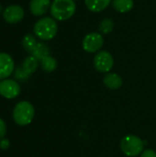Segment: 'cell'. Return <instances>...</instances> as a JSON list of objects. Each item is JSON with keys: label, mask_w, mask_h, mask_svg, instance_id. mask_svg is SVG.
<instances>
[{"label": "cell", "mask_w": 156, "mask_h": 157, "mask_svg": "<svg viewBox=\"0 0 156 157\" xmlns=\"http://www.w3.org/2000/svg\"><path fill=\"white\" fill-rule=\"evenodd\" d=\"M76 5L74 0H53L51 5V14L52 17L59 21L67 20L74 16Z\"/></svg>", "instance_id": "cell-1"}, {"label": "cell", "mask_w": 156, "mask_h": 157, "mask_svg": "<svg viewBox=\"0 0 156 157\" xmlns=\"http://www.w3.org/2000/svg\"><path fill=\"white\" fill-rule=\"evenodd\" d=\"M33 30L39 39L42 40H50L56 36L58 25L54 18L44 17L35 23Z\"/></svg>", "instance_id": "cell-2"}, {"label": "cell", "mask_w": 156, "mask_h": 157, "mask_svg": "<svg viewBox=\"0 0 156 157\" xmlns=\"http://www.w3.org/2000/svg\"><path fill=\"white\" fill-rule=\"evenodd\" d=\"M35 115V109L31 103L28 101L18 102L13 109V120L14 121L20 126L29 125Z\"/></svg>", "instance_id": "cell-3"}, {"label": "cell", "mask_w": 156, "mask_h": 157, "mask_svg": "<svg viewBox=\"0 0 156 157\" xmlns=\"http://www.w3.org/2000/svg\"><path fill=\"white\" fill-rule=\"evenodd\" d=\"M120 148L124 155L129 157H134L143 152V141L138 136L129 134L122 138L120 142Z\"/></svg>", "instance_id": "cell-4"}, {"label": "cell", "mask_w": 156, "mask_h": 157, "mask_svg": "<svg viewBox=\"0 0 156 157\" xmlns=\"http://www.w3.org/2000/svg\"><path fill=\"white\" fill-rule=\"evenodd\" d=\"M104 44V38L101 33L98 32H91L85 36L82 45L83 49L86 52H97L99 51Z\"/></svg>", "instance_id": "cell-5"}, {"label": "cell", "mask_w": 156, "mask_h": 157, "mask_svg": "<svg viewBox=\"0 0 156 157\" xmlns=\"http://www.w3.org/2000/svg\"><path fill=\"white\" fill-rule=\"evenodd\" d=\"M114 64V60L111 55L107 51L98 52L94 58V66L100 73L109 72Z\"/></svg>", "instance_id": "cell-6"}, {"label": "cell", "mask_w": 156, "mask_h": 157, "mask_svg": "<svg viewBox=\"0 0 156 157\" xmlns=\"http://www.w3.org/2000/svg\"><path fill=\"white\" fill-rule=\"evenodd\" d=\"M20 93V86L17 82L12 79L0 81V95L7 99L17 98Z\"/></svg>", "instance_id": "cell-7"}, {"label": "cell", "mask_w": 156, "mask_h": 157, "mask_svg": "<svg viewBox=\"0 0 156 157\" xmlns=\"http://www.w3.org/2000/svg\"><path fill=\"white\" fill-rule=\"evenodd\" d=\"M3 17L7 23H18L24 17V9L18 5H10L4 10Z\"/></svg>", "instance_id": "cell-8"}, {"label": "cell", "mask_w": 156, "mask_h": 157, "mask_svg": "<svg viewBox=\"0 0 156 157\" xmlns=\"http://www.w3.org/2000/svg\"><path fill=\"white\" fill-rule=\"evenodd\" d=\"M14 60L5 52H0V80L6 79L14 71Z\"/></svg>", "instance_id": "cell-9"}, {"label": "cell", "mask_w": 156, "mask_h": 157, "mask_svg": "<svg viewBox=\"0 0 156 157\" xmlns=\"http://www.w3.org/2000/svg\"><path fill=\"white\" fill-rule=\"evenodd\" d=\"M49 7H51L50 0H31L29 3L30 12L37 17H40L44 15Z\"/></svg>", "instance_id": "cell-10"}, {"label": "cell", "mask_w": 156, "mask_h": 157, "mask_svg": "<svg viewBox=\"0 0 156 157\" xmlns=\"http://www.w3.org/2000/svg\"><path fill=\"white\" fill-rule=\"evenodd\" d=\"M104 85L112 90H117L122 86V78L116 73H108L103 78Z\"/></svg>", "instance_id": "cell-11"}, {"label": "cell", "mask_w": 156, "mask_h": 157, "mask_svg": "<svg viewBox=\"0 0 156 157\" xmlns=\"http://www.w3.org/2000/svg\"><path fill=\"white\" fill-rule=\"evenodd\" d=\"M111 0H85L86 7L95 13L103 11L109 6Z\"/></svg>", "instance_id": "cell-12"}, {"label": "cell", "mask_w": 156, "mask_h": 157, "mask_svg": "<svg viewBox=\"0 0 156 157\" xmlns=\"http://www.w3.org/2000/svg\"><path fill=\"white\" fill-rule=\"evenodd\" d=\"M133 0H112V6L120 13H127L133 8Z\"/></svg>", "instance_id": "cell-13"}, {"label": "cell", "mask_w": 156, "mask_h": 157, "mask_svg": "<svg viewBox=\"0 0 156 157\" xmlns=\"http://www.w3.org/2000/svg\"><path fill=\"white\" fill-rule=\"evenodd\" d=\"M32 56H34L37 60H41L42 58L48 56L50 54V49L49 47L42 42H38L33 51L30 52Z\"/></svg>", "instance_id": "cell-14"}, {"label": "cell", "mask_w": 156, "mask_h": 157, "mask_svg": "<svg viewBox=\"0 0 156 157\" xmlns=\"http://www.w3.org/2000/svg\"><path fill=\"white\" fill-rule=\"evenodd\" d=\"M38 61L34 56L30 55V56H28L24 59L23 63H22V68L29 74V75H31L33 74L37 68H38Z\"/></svg>", "instance_id": "cell-15"}, {"label": "cell", "mask_w": 156, "mask_h": 157, "mask_svg": "<svg viewBox=\"0 0 156 157\" xmlns=\"http://www.w3.org/2000/svg\"><path fill=\"white\" fill-rule=\"evenodd\" d=\"M40 65L45 72L51 73L57 68V61L53 57L48 55L40 60Z\"/></svg>", "instance_id": "cell-16"}, {"label": "cell", "mask_w": 156, "mask_h": 157, "mask_svg": "<svg viewBox=\"0 0 156 157\" xmlns=\"http://www.w3.org/2000/svg\"><path fill=\"white\" fill-rule=\"evenodd\" d=\"M37 43L38 42H37L36 39H35V37L32 34H30V33L26 34L23 37V39H22V46L29 53L33 51V49L35 48Z\"/></svg>", "instance_id": "cell-17"}, {"label": "cell", "mask_w": 156, "mask_h": 157, "mask_svg": "<svg viewBox=\"0 0 156 157\" xmlns=\"http://www.w3.org/2000/svg\"><path fill=\"white\" fill-rule=\"evenodd\" d=\"M114 28V23L112 21L111 18H104L98 27L99 31L101 32V34H108L113 30Z\"/></svg>", "instance_id": "cell-18"}, {"label": "cell", "mask_w": 156, "mask_h": 157, "mask_svg": "<svg viewBox=\"0 0 156 157\" xmlns=\"http://www.w3.org/2000/svg\"><path fill=\"white\" fill-rule=\"evenodd\" d=\"M29 75L22 68V67H17L15 70V78L19 80V81H26L28 80Z\"/></svg>", "instance_id": "cell-19"}, {"label": "cell", "mask_w": 156, "mask_h": 157, "mask_svg": "<svg viewBox=\"0 0 156 157\" xmlns=\"http://www.w3.org/2000/svg\"><path fill=\"white\" fill-rule=\"evenodd\" d=\"M6 133V125L5 121L0 118V139H3Z\"/></svg>", "instance_id": "cell-20"}, {"label": "cell", "mask_w": 156, "mask_h": 157, "mask_svg": "<svg viewBox=\"0 0 156 157\" xmlns=\"http://www.w3.org/2000/svg\"><path fill=\"white\" fill-rule=\"evenodd\" d=\"M10 146V143H9V140L8 139H6V138H3L0 140V148L2 150H7Z\"/></svg>", "instance_id": "cell-21"}, {"label": "cell", "mask_w": 156, "mask_h": 157, "mask_svg": "<svg viewBox=\"0 0 156 157\" xmlns=\"http://www.w3.org/2000/svg\"><path fill=\"white\" fill-rule=\"evenodd\" d=\"M141 157H156V153L152 149H147L142 153Z\"/></svg>", "instance_id": "cell-22"}, {"label": "cell", "mask_w": 156, "mask_h": 157, "mask_svg": "<svg viewBox=\"0 0 156 157\" xmlns=\"http://www.w3.org/2000/svg\"><path fill=\"white\" fill-rule=\"evenodd\" d=\"M2 11H3V7H2V6L0 5V14L2 13Z\"/></svg>", "instance_id": "cell-23"}, {"label": "cell", "mask_w": 156, "mask_h": 157, "mask_svg": "<svg viewBox=\"0 0 156 157\" xmlns=\"http://www.w3.org/2000/svg\"></svg>", "instance_id": "cell-24"}]
</instances>
